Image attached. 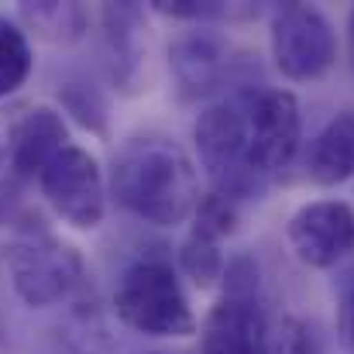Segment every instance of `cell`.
I'll use <instances>...</instances> for the list:
<instances>
[{
  "label": "cell",
  "instance_id": "obj_1",
  "mask_svg": "<svg viewBox=\"0 0 354 354\" xmlns=\"http://www.w3.org/2000/svg\"><path fill=\"white\" fill-rule=\"evenodd\" d=\"M114 196L134 217L176 227L200 207V176L193 158L169 138H131L114 158Z\"/></svg>",
  "mask_w": 354,
  "mask_h": 354
},
{
  "label": "cell",
  "instance_id": "obj_2",
  "mask_svg": "<svg viewBox=\"0 0 354 354\" xmlns=\"http://www.w3.org/2000/svg\"><path fill=\"white\" fill-rule=\"evenodd\" d=\"M114 313L124 327L148 337H189L196 330L179 275L162 258H141L120 275Z\"/></svg>",
  "mask_w": 354,
  "mask_h": 354
},
{
  "label": "cell",
  "instance_id": "obj_3",
  "mask_svg": "<svg viewBox=\"0 0 354 354\" xmlns=\"http://www.w3.org/2000/svg\"><path fill=\"white\" fill-rule=\"evenodd\" d=\"M200 354H268V324L258 303V268L234 258L224 272V296L200 330Z\"/></svg>",
  "mask_w": 354,
  "mask_h": 354
},
{
  "label": "cell",
  "instance_id": "obj_4",
  "mask_svg": "<svg viewBox=\"0 0 354 354\" xmlns=\"http://www.w3.org/2000/svg\"><path fill=\"white\" fill-rule=\"evenodd\" d=\"M196 151H200V165L207 169L210 183L217 193L237 200L241 193H248L254 186V169L248 158V104L224 100L207 107L196 127Z\"/></svg>",
  "mask_w": 354,
  "mask_h": 354
},
{
  "label": "cell",
  "instance_id": "obj_5",
  "mask_svg": "<svg viewBox=\"0 0 354 354\" xmlns=\"http://www.w3.org/2000/svg\"><path fill=\"white\" fill-rule=\"evenodd\" d=\"M10 279L17 296L35 306H55L73 296V289L83 282V258L73 244L52 234H35L21 241L10 254Z\"/></svg>",
  "mask_w": 354,
  "mask_h": 354
},
{
  "label": "cell",
  "instance_id": "obj_6",
  "mask_svg": "<svg viewBox=\"0 0 354 354\" xmlns=\"http://www.w3.org/2000/svg\"><path fill=\"white\" fill-rule=\"evenodd\" d=\"M272 59L286 80H320L337 59V35L317 7L289 3L272 21Z\"/></svg>",
  "mask_w": 354,
  "mask_h": 354
},
{
  "label": "cell",
  "instance_id": "obj_7",
  "mask_svg": "<svg viewBox=\"0 0 354 354\" xmlns=\"http://www.w3.org/2000/svg\"><path fill=\"white\" fill-rule=\"evenodd\" d=\"M38 186L66 224H73L76 231L100 227L107 210V186L100 162L86 148L69 145L62 155H55L48 169L38 176Z\"/></svg>",
  "mask_w": 354,
  "mask_h": 354
},
{
  "label": "cell",
  "instance_id": "obj_8",
  "mask_svg": "<svg viewBox=\"0 0 354 354\" xmlns=\"http://www.w3.org/2000/svg\"><path fill=\"white\" fill-rule=\"evenodd\" d=\"M299 100L289 90H265L248 100V158L258 176L286 169L299 151Z\"/></svg>",
  "mask_w": 354,
  "mask_h": 354
},
{
  "label": "cell",
  "instance_id": "obj_9",
  "mask_svg": "<svg viewBox=\"0 0 354 354\" xmlns=\"http://www.w3.org/2000/svg\"><path fill=\"white\" fill-rule=\"evenodd\" d=\"M289 251L310 268H334L354 251V210L344 200H313L289 217Z\"/></svg>",
  "mask_w": 354,
  "mask_h": 354
},
{
  "label": "cell",
  "instance_id": "obj_10",
  "mask_svg": "<svg viewBox=\"0 0 354 354\" xmlns=\"http://www.w3.org/2000/svg\"><path fill=\"white\" fill-rule=\"evenodd\" d=\"M107 48L114 62V83L124 93H138L148 83V28L145 14L134 3H107L104 7Z\"/></svg>",
  "mask_w": 354,
  "mask_h": 354
},
{
  "label": "cell",
  "instance_id": "obj_11",
  "mask_svg": "<svg viewBox=\"0 0 354 354\" xmlns=\"http://www.w3.org/2000/svg\"><path fill=\"white\" fill-rule=\"evenodd\" d=\"M69 148V124L55 107H24L14 134V162L10 169L24 179L41 176L55 155Z\"/></svg>",
  "mask_w": 354,
  "mask_h": 354
},
{
  "label": "cell",
  "instance_id": "obj_12",
  "mask_svg": "<svg viewBox=\"0 0 354 354\" xmlns=\"http://www.w3.org/2000/svg\"><path fill=\"white\" fill-rule=\"evenodd\" d=\"M310 179L317 186H337L354 176V114L344 111L327 120V127L313 138L306 158Z\"/></svg>",
  "mask_w": 354,
  "mask_h": 354
},
{
  "label": "cell",
  "instance_id": "obj_13",
  "mask_svg": "<svg viewBox=\"0 0 354 354\" xmlns=\"http://www.w3.org/2000/svg\"><path fill=\"white\" fill-rule=\"evenodd\" d=\"M221 45L210 35H186L172 48V69L179 76V86L186 93H207L221 80Z\"/></svg>",
  "mask_w": 354,
  "mask_h": 354
},
{
  "label": "cell",
  "instance_id": "obj_14",
  "mask_svg": "<svg viewBox=\"0 0 354 354\" xmlns=\"http://www.w3.org/2000/svg\"><path fill=\"white\" fill-rule=\"evenodd\" d=\"M224 237H227V231H221L207 221H193V231L183 241L179 265L200 289H214L217 282H224V272H227L224 251H221Z\"/></svg>",
  "mask_w": 354,
  "mask_h": 354
},
{
  "label": "cell",
  "instance_id": "obj_15",
  "mask_svg": "<svg viewBox=\"0 0 354 354\" xmlns=\"http://www.w3.org/2000/svg\"><path fill=\"white\" fill-rule=\"evenodd\" d=\"M21 17L35 28V35H41L48 41H73L90 24V10L83 3H59V0L24 3Z\"/></svg>",
  "mask_w": 354,
  "mask_h": 354
},
{
  "label": "cell",
  "instance_id": "obj_16",
  "mask_svg": "<svg viewBox=\"0 0 354 354\" xmlns=\"http://www.w3.org/2000/svg\"><path fill=\"white\" fill-rule=\"evenodd\" d=\"M35 55H31V41L28 31L7 17H0V100H7L10 93H17L28 76H31Z\"/></svg>",
  "mask_w": 354,
  "mask_h": 354
},
{
  "label": "cell",
  "instance_id": "obj_17",
  "mask_svg": "<svg viewBox=\"0 0 354 354\" xmlns=\"http://www.w3.org/2000/svg\"><path fill=\"white\" fill-rule=\"evenodd\" d=\"M24 107H0V172L14 162V134Z\"/></svg>",
  "mask_w": 354,
  "mask_h": 354
},
{
  "label": "cell",
  "instance_id": "obj_18",
  "mask_svg": "<svg viewBox=\"0 0 354 354\" xmlns=\"http://www.w3.org/2000/svg\"><path fill=\"white\" fill-rule=\"evenodd\" d=\"M337 334H341V344L348 348V354H354V289L341 299V310H337Z\"/></svg>",
  "mask_w": 354,
  "mask_h": 354
},
{
  "label": "cell",
  "instance_id": "obj_19",
  "mask_svg": "<svg viewBox=\"0 0 354 354\" xmlns=\"http://www.w3.org/2000/svg\"><path fill=\"white\" fill-rule=\"evenodd\" d=\"M351 55H354V10H351Z\"/></svg>",
  "mask_w": 354,
  "mask_h": 354
}]
</instances>
